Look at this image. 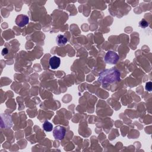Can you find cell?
Segmentation results:
<instances>
[{
  "mask_svg": "<svg viewBox=\"0 0 152 152\" xmlns=\"http://www.w3.org/2000/svg\"><path fill=\"white\" fill-rule=\"evenodd\" d=\"M119 59V56L117 53L113 50H109L106 52L104 60L106 64L110 65L116 64Z\"/></svg>",
  "mask_w": 152,
  "mask_h": 152,
  "instance_id": "cell-2",
  "label": "cell"
},
{
  "mask_svg": "<svg viewBox=\"0 0 152 152\" xmlns=\"http://www.w3.org/2000/svg\"><path fill=\"white\" fill-rule=\"evenodd\" d=\"M8 49L5 48H4V49H2V55L3 56H4V55H7V54L8 53Z\"/></svg>",
  "mask_w": 152,
  "mask_h": 152,
  "instance_id": "cell-10",
  "label": "cell"
},
{
  "mask_svg": "<svg viewBox=\"0 0 152 152\" xmlns=\"http://www.w3.org/2000/svg\"><path fill=\"white\" fill-rule=\"evenodd\" d=\"M49 63L50 68L52 69H55L59 66L61 64V59L56 56H53L49 59Z\"/></svg>",
  "mask_w": 152,
  "mask_h": 152,
  "instance_id": "cell-5",
  "label": "cell"
},
{
  "mask_svg": "<svg viewBox=\"0 0 152 152\" xmlns=\"http://www.w3.org/2000/svg\"><path fill=\"white\" fill-rule=\"evenodd\" d=\"M66 129L64 126L61 125L56 126L53 129V135L54 138L56 140H62L65 135Z\"/></svg>",
  "mask_w": 152,
  "mask_h": 152,
  "instance_id": "cell-3",
  "label": "cell"
},
{
  "mask_svg": "<svg viewBox=\"0 0 152 152\" xmlns=\"http://www.w3.org/2000/svg\"><path fill=\"white\" fill-rule=\"evenodd\" d=\"M148 25H149L148 23L146 20H145L144 19H142L139 23V26L141 27V28H143L147 27L148 26Z\"/></svg>",
  "mask_w": 152,
  "mask_h": 152,
  "instance_id": "cell-8",
  "label": "cell"
},
{
  "mask_svg": "<svg viewBox=\"0 0 152 152\" xmlns=\"http://www.w3.org/2000/svg\"><path fill=\"white\" fill-rule=\"evenodd\" d=\"M151 88H152V83L151 81H148L146 83L145 85V89L146 90L148 91H151Z\"/></svg>",
  "mask_w": 152,
  "mask_h": 152,
  "instance_id": "cell-9",
  "label": "cell"
},
{
  "mask_svg": "<svg viewBox=\"0 0 152 152\" xmlns=\"http://www.w3.org/2000/svg\"><path fill=\"white\" fill-rule=\"evenodd\" d=\"M67 41V39L64 35L62 34H58L56 38V42L59 46L65 45Z\"/></svg>",
  "mask_w": 152,
  "mask_h": 152,
  "instance_id": "cell-6",
  "label": "cell"
},
{
  "mask_svg": "<svg viewBox=\"0 0 152 152\" xmlns=\"http://www.w3.org/2000/svg\"><path fill=\"white\" fill-rule=\"evenodd\" d=\"M42 127L43 128V129L46 131V132H50L51 131H52L53 128V125L52 124L48 122V121H45L43 125H42Z\"/></svg>",
  "mask_w": 152,
  "mask_h": 152,
  "instance_id": "cell-7",
  "label": "cell"
},
{
  "mask_svg": "<svg viewBox=\"0 0 152 152\" xmlns=\"http://www.w3.org/2000/svg\"><path fill=\"white\" fill-rule=\"evenodd\" d=\"M121 80L120 72L115 68L106 69L102 71L98 78V81L103 85L116 83Z\"/></svg>",
  "mask_w": 152,
  "mask_h": 152,
  "instance_id": "cell-1",
  "label": "cell"
},
{
  "mask_svg": "<svg viewBox=\"0 0 152 152\" xmlns=\"http://www.w3.org/2000/svg\"><path fill=\"white\" fill-rule=\"evenodd\" d=\"M29 21L28 17L24 14H20L18 15L15 20L16 24L19 27H24L25 26Z\"/></svg>",
  "mask_w": 152,
  "mask_h": 152,
  "instance_id": "cell-4",
  "label": "cell"
}]
</instances>
